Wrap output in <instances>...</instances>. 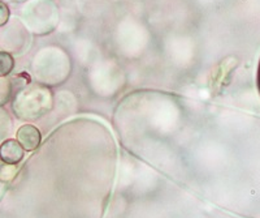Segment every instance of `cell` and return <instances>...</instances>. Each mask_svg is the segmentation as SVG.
Segmentation results:
<instances>
[{
	"label": "cell",
	"instance_id": "1",
	"mask_svg": "<svg viewBox=\"0 0 260 218\" xmlns=\"http://www.w3.org/2000/svg\"><path fill=\"white\" fill-rule=\"evenodd\" d=\"M71 58L59 47L39 50L31 63L32 75L39 84L59 85L71 75Z\"/></svg>",
	"mask_w": 260,
	"mask_h": 218
},
{
	"label": "cell",
	"instance_id": "2",
	"mask_svg": "<svg viewBox=\"0 0 260 218\" xmlns=\"http://www.w3.org/2000/svg\"><path fill=\"white\" fill-rule=\"evenodd\" d=\"M52 108V94L43 84H29L21 88L12 102L16 118L25 122H32Z\"/></svg>",
	"mask_w": 260,
	"mask_h": 218
},
{
	"label": "cell",
	"instance_id": "3",
	"mask_svg": "<svg viewBox=\"0 0 260 218\" xmlns=\"http://www.w3.org/2000/svg\"><path fill=\"white\" fill-rule=\"evenodd\" d=\"M21 16L27 29L37 36L50 34L59 22V11L51 0H29L21 11Z\"/></svg>",
	"mask_w": 260,
	"mask_h": 218
},
{
	"label": "cell",
	"instance_id": "4",
	"mask_svg": "<svg viewBox=\"0 0 260 218\" xmlns=\"http://www.w3.org/2000/svg\"><path fill=\"white\" fill-rule=\"evenodd\" d=\"M31 42V32L21 18L11 17L4 26L0 28V48L12 57H21L27 52Z\"/></svg>",
	"mask_w": 260,
	"mask_h": 218
},
{
	"label": "cell",
	"instance_id": "5",
	"mask_svg": "<svg viewBox=\"0 0 260 218\" xmlns=\"http://www.w3.org/2000/svg\"><path fill=\"white\" fill-rule=\"evenodd\" d=\"M16 138H17V141L22 145V148L26 152L36 150L42 143L41 131L36 126H32V124H22L17 129Z\"/></svg>",
	"mask_w": 260,
	"mask_h": 218
},
{
	"label": "cell",
	"instance_id": "6",
	"mask_svg": "<svg viewBox=\"0 0 260 218\" xmlns=\"http://www.w3.org/2000/svg\"><path fill=\"white\" fill-rule=\"evenodd\" d=\"M25 157V149L17 139H7L0 144V159L9 165H18Z\"/></svg>",
	"mask_w": 260,
	"mask_h": 218
},
{
	"label": "cell",
	"instance_id": "7",
	"mask_svg": "<svg viewBox=\"0 0 260 218\" xmlns=\"http://www.w3.org/2000/svg\"><path fill=\"white\" fill-rule=\"evenodd\" d=\"M13 83L8 77H0V107L7 105L13 94Z\"/></svg>",
	"mask_w": 260,
	"mask_h": 218
},
{
	"label": "cell",
	"instance_id": "8",
	"mask_svg": "<svg viewBox=\"0 0 260 218\" xmlns=\"http://www.w3.org/2000/svg\"><path fill=\"white\" fill-rule=\"evenodd\" d=\"M15 57L6 51H0V77H8L15 69Z\"/></svg>",
	"mask_w": 260,
	"mask_h": 218
},
{
	"label": "cell",
	"instance_id": "9",
	"mask_svg": "<svg viewBox=\"0 0 260 218\" xmlns=\"http://www.w3.org/2000/svg\"><path fill=\"white\" fill-rule=\"evenodd\" d=\"M11 128H12V120L9 118L8 113L3 107H0V144L7 140Z\"/></svg>",
	"mask_w": 260,
	"mask_h": 218
},
{
	"label": "cell",
	"instance_id": "10",
	"mask_svg": "<svg viewBox=\"0 0 260 218\" xmlns=\"http://www.w3.org/2000/svg\"><path fill=\"white\" fill-rule=\"evenodd\" d=\"M18 170L17 165H9L0 159V182H11L16 176Z\"/></svg>",
	"mask_w": 260,
	"mask_h": 218
},
{
	"label": "cell",
	"instance_id": "11",
	"mask_svg": "<svg viewBox=\"0 0 260 218\" xmlns=\"http://www.w3.org/2000/svg\"><path fill=\"white\" fill-rule=\"evenodd\" d=\"M11 18V11L6 2L0 0V28L4 26Z\"/></svg>",
	"mask_w": 260,
	"mask_h": 218
},
{
	"label": "cell",
	"instance_id": "12",
	"mask_svg": "<svg viewBox=\"0 0 260 218\" xmlns=\"http://www.w3.org/2000/svg\"><path fill=\"white\" fill-rule=\"evenodd\" d=\"M257 88H259V92H260V63H259V68H257Z\"/></svg>",
	"mask_w": 260,
	"mask_h": 218
},
{
	"label": "cell",
	"instance_id": "13",
	"mask_svg": "<svg viewBox=\"0 0 260 218\" xmlns=\"http://www.w3.org/2000/svg\"><path fill=\"white\" fill-rule=\"evenodd\" d=\"M11 2H13V3H26L29 0H11Z\"/></svg>",
	"mask_w": 260,
	"mask_h": 218
}]
</instances>
